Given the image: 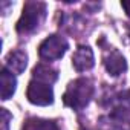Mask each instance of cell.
Masks as SVG:
<instances>
[{
	"label": "cell",
	"mask_w": 130,
	"mask_h": 130,
	"mask_svg": "<svg viewBox=\"0 0 130 130\" xmlns=\"http://www.w3.org/2000/svg\"><path fill=\"white\" fill-rule=\"evenodd\" d=\"M11 113L6 109H2V130H8L9 128V121H11Z\"/></svg>",
	"instance_id": "8fae6325"
},
{
	"label": "cell",
	"mask_w": 130,
	"mask_h": 130,
	"mask_svg": "<svg viewBox=\"0 0 130 130\" xmlns=\"http://www.w3.org/2000/svg\"><path fill=\"white\" fill-rule=\"evenodd\" d=\"M0 80H2V100L6 101L9 100L17 87V80L14 77V74L11 71H8L5 66L2 68V72H0Z\"/></svg>",
	"instance_id": "ba28073f"
},
{
	"label": "cell",
	"mask_w": 130,
	"mask_h": 130,
	"mask_svg": "<svg viewBox=\"0 0 130 130\" xmlns=\"http://www.w3.org/2000/svg\"><path fill=\"white\" fill-rule=\"evenodd\" d=\"M22 130H60L57 122L41 118H29L25 121Z\"/></svg>",
	"instance_id": "30bf717a"
},
{
	"label": "cell",
	"mask_w": 130,
	"mask_h": 130,
	"mask_svg": "<svg viewBox=\"0 0 130 130\" xmlns=\"http://www.w3.org/2000/svg\"><path fill=\"white\" fill-rule=\"evenodd\" d=\"M26 64H28V55H26L25 51L15 49V51H11L6 55L5 68L8 71H11L12 74H23L25 69H26Z\"/></svg>",
	"instance_id": "52a82bcc"
},
{
	"label": "cell",
	"mask_w": 130,
	"mask_h": 130,
	"mask_svg": "<svg viewBox=\"0 0 130 130\" xmlns=\"http://www.w3.org/2000/svg\"><path fill=\"white\" fill-rule=\"evenodd\" d=\"M127 32H128V37H130V23L127 25Z\"/></svg>",
	"instance_id": "4fadbf2b"
},
{
	"label": "cell",
	"mask_w": 130,
	"mask_h": 130,
	"mask_svg": "<svg viewBox=\"0 0 130 130\" xmlns=\"http://www.w3.org/2000/svg\"><path fill=\"white\" fill-rule=\"evenodd\" d=\"M95 92L93 83L89 78H77L69 83L66 92L63 95V103L74 110L84 109L92 100Z\"/></svg>",
	"instance_id": "6da1fadb"
},
{
	"label": "cell",
	"mask_w": 130,
	"mask_h": 130,
	"mask_svg": "<svg viewBox=\"0 0 130 130\" xmlns=\"http://www.w3.org/2000/svg\"><path fill=\"white\" fill-rule=\"evenodd\" d=\"M121 6L124 8V11H125V14L130 17V2H121Z\"/></svg>",
	"instance_id": "7c38bea8"
},
{
	"label": "cell",
	"mask_w": 130,
	"mask_h": 130,
	"mask_svg": "<svg viewBox=\"0 0 130 130\" xmlns=\"http://www.w3.org/2000/svg\"><path fill=\"white\" fill-rule=\"evenodd\" d=\"M46 20V3L43 2H26L20 20L17 22V32L22 35H29L35 32Z\"/></svg>",
	"instance_id": "7a4b0ae2"
},
{
	"label": "cell",
	"mask_w": 130,
	"mask_h": 130,
	"mask_svg": "<svg viewBox=\"0 0 130 130\" xmlns=\"http://www.w3.org/2000/svg\"><path fill=\"white\" fill-rule=\"evenodd\" d=\"M68 49H69L68 40L61 35L54 34L41 41V44L38 47V55L44 61H55V60H60L66 54Z\"/></svg>",
	"instance_id": "3957f363"
},
{
	"label": "cell",
	"mask_w": 130,
	"mask_h": 130,
	"mask_svg": "<svg viewBox=\"0 0 130 130\" xmlns=\"http://www.w3.org/2000/svg\"><path fill=\"white\" fill-rule=\"evenodd\" d=\"M32 78L35 80H40V81H44V83H49V84H54L58 78V72L46 64H37L32 71Z\"/></svg>",
	"instance_id": "9c48e42d"
},
{
	"label": "cell",
	"mask_w": 130,
	"mask_h": 130,
	"mask_svg": "<svg viewBox=\"0 0 130 130\" xmlns=\"http://www.w3.org/2000/svg\"><path fill=\"white\" fill-rule=\"evenodd\" d=\"M26 96H28V101L35 106H49L54 103L52 84L32 78L28 84Z\"/></svg>",
	"instance_id": "277c9868"
},
{
	"label": "cell",
	"mask_w": 130,
	"mask_h": 130,
	"mask_svg": "<svg viewBox=\"0 0 130 130\" xmlns=\"http://www.w3.org/2000/svg\"><path fill=\"white\" fill-rule=\"evenodd\" d=\"M72 66L77 72H86L90 71L95 66V57L93 51L89 46H78L77 51L72 55Z\"/></svg>",
	"instance_id": "5b68a950"
},
{
	"label": "cell",
	"mask_w": 130,
	"mask_h": 130,
	"mask_svg": "<svg viewBox=\"0 0 130 130\" xmlns=\"http://www.w3.org/2000/svg\"><path fill=\"white\" fill-rule=\"evenodd\" d=\"M104 66H106V71L110 75L118 77V75H121L127 71V61H125V58L122 57V54L119 51L112 49L104 57Z\"/></svg>",
	"instance_id": "8992f818"
}]
</instances>
